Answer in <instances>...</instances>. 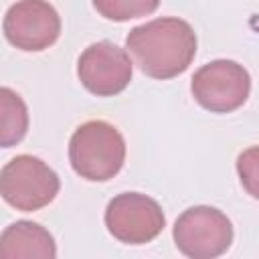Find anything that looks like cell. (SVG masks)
I'll return each instance as SVG.
<instances>
[{
  "label": "cell",
  "instance_id": "cell-6",
  "mask_svg": "<svg viewBox=\"0 0 259 259\" xmlns=\"http://www.w3.org/2000/svg\"><path fill=\"white\" fill-rule=\"evenodd\" d=\"M166 225L160 204L140 192H123L107 202L105 227L121 243L144 245L154 241Z\"/></svg>",
  "mask_w": 259,
  "mask_h": 259
},
{
  "label": "cell",
  "instance_id": "cell-2",
  "mask_svg": "<svg viewBox=\"0 0 259 259\" xmlns=\"http://www.w3.org/2000/svg\"><path fill=\"white\" fill-rule=\"evenodd\" d=\"M69 160L73 170L91 182L113 178L125 160V142L115 125L103 119L81 123L69 142Z\"/></svg>",
  "mask_w": 259,
  "mask_h": 259
},
{
  "label": "cell",
  "instance_id": "cell-9",
  "mask_svg": "<svg viewBox=\"0 0 259 259\" xmlns=\"http://www.w3.org/2000/svg\"><path fill=\"white\" fill-rule=\"evenodd\" d=\"M55 255V239L38 223L18 221L0 235V259H53Z\"/></svg>",
  "mask_w": 259,
  "mask_h": 259
},
{
  "label": "cell",
  "instance_id": "cell-10",
  "mask_svg": "<svg viewBox=\"0 0 259 259\" xmlns=\"http://www.w3.org/2000/svg\"><path fill=\"white\" fill-rule=\"evenodd\" d=\"M28 130V109L22 97L8 89L0 87V148L16 146Z\"/></svg>",
  "mask_w": 259,
  "mask_h": 259
},
{
  "label": "cell",
  "instance_id": "cell-3",
  "mask_svg": "<svg viewBox=\"0 0 259 259\" xmlns=\"http://www.w3.org/2000/svg\"><path fill=\"white\" fill-rule=\"evenodd\" d=\"M57 172L40 158L20 154L0 170V196L16 210L32 212L49 202L59 192Z\"/></svg>",
  "mask_w": 259,
  "mask_h": 259
},
{
  "label": "cell",
  "instance_id": "cell-5",
  "mask_svg": "<svg viewBox=\"0 0 259 259\" xmlns=\"http://www.w3.org/2000/svg\"><path fill=\"white\" fill-rule=\"evenodd\" d=\"M190 91L200 107L214 113H229L247 101L251 77L243 65L219 59L202 65L194 73Z\"/></svg>",
  "mask_w": 259,
  "mask_h": 259
},
{
  "label": "cell",
  "instance_id": "cell-7",
  "mask_svg": "<svg viewBox=\"0 0 259 259\" xmlns=\"http://www.w3.org/2000/svg\"><path fill=\"white\" fill-rule=\"evenodd\" d=\"M77 75L89 93L97 97H111L130 85L132 61L117 45L99 40L81 53L77 61Z\"/></svg>",
  "mask_w": 259,
  "mask_h": 259
},
{
  "label": "cell",
  "instance_id": "cell-4",
  "mask_svg": "<svg viewBox=\"0 0 259 259\" xmlns=\"http://www.w3.org/2000/svg\"><path fill=\"white\" fill-rule=\"evenodd\" d=\"M172 237L182 255L192 259H212L231 247L233 225L219 208L192 206L176 219Z\"/></svg>",
  "mask_w": 259,
  "mask_h": 259
},
{
  "label": "cell",
  "instance_id": "cell-11",
  "mask_svg": "<svg viewBox=\"0 0 259 259\" xmlns=\"http://www.w3.org/2000/svg\"><path fill=\"white\" fill-rule=\"evenodd\" d=\"M91 2L103 18L115 22L148 16L160 4V0H91Z\"/></svg>",
  "mask_w": 259,
  "mask_h": 259
},
{
  "label": "cell",
  "instance_id": "cell-8",
  "mask_svg": "<svg viewBox=\"0 0 259 259\" xmlns=\"http://www.w3.org/2000/svg\"><path fill=\"white\" fill-rule=\"evenodd\" d=\"M4 36L20 51H45L61 34L59 12L47 0H20L4 16Z\"/></svg>",
  "mask_w": 259,
  "mask_h": 259
},
{
  "label": "cell",
  "instance_id": "cell-1",
  "mask_svg": "<svg viewBox=\"0 0 259 259\" xmlns=\"http://www.w3.org/2000/svg\"><path fill=\"white\" fill-rule=\"evenodd\" d=\"M125 47L140 71L152 79H172L196 55V34L182 18H156L130 30Z\"/></svg>",
  "mask_w": 259,
  "mask_h": 259
}]
</instances>
